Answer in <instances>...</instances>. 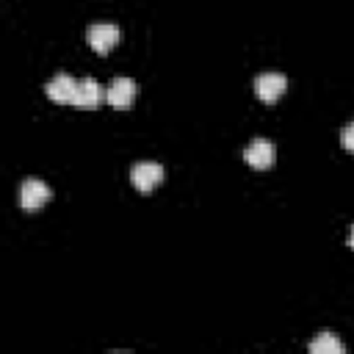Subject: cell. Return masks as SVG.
Instances as JSON below:
<instances>
[{
  "label": "cell",
  "instance_id": "6da1fadb",
  "mask_svg": "<svg viewBox=\"0 0 354 354\" xmlns=\"http://www.w3.org/2000/svg\"><path fill=\"white\" fill-rule=\"evenodd\" d=\"M50 185L44 183V180H39V177H28V180H22V185H19V191H17V199H19V207H25V210H36V207H41L47 199H50Z\"/></svg>",
  "mask_w": 354,
  "mask_h": 354
},
{
  "label": "cell",
  "instance_id": "7a4b0ae2",
  "mask_svg": "<svg viewBox=\"0 0 354 354\" xmlns=\"http://www.w3.org/2000/svg\"><path fill=\"white\" fill-rule=\"evenodd\" d=\"M86 36H88L91 50H97V53H108V50H113V44L119 41L122 30H119L116 22H94V25L88 28Z\"/></svg>",
  "mask_w": 354,
  "mask_h": 354
},
{
  "label": "cell",
  "instance_id": "3957f363",
  "mask_svg": "<svg viewBox=\"0 0 354 354\" xmlns=\"http://www.w3.org/2000/svg\"><path fill=\"white\" fill-rule=\"evenodd\" d=\"M130 180L138 191H152L160 180H163V166L155 163V160H138L133 169H130Z\"/></svg>",
  "mask_w": 354,
  "mask_h": 354
},
{
  "label": "cell",
  "instance_id": "277c9868",
  "mask_svg": "<svg viewBox=\"0 0 354 354\" xmlns=\"http://www.w3.org/2000/svg\"><path fill=\"white\" fill-rule=\"evenodd\" d=\"M285 88H288V80H285V75H279V72H260V75L254 77V94H257L263 102L279 100Z\"/></svg>",
  "mask_w": 354,
  "mask_h": 354
},
{
  "label": "cell",
  "instance_id": "5b68a950",
  "mask_svg": "<svg viewBox=\"0 0 354 354\" xmlns=\"http://www.w3.org/2000/svg\"><path fill=\"white\" fill-rule=\"evenodd\" d=\"M243 158L252 169H268L277 158V149H274V141L268 138H252L249 147L243 149Z\"/></svg>",
  "mask_w": 354,
  "mask_h": 354
},
{
  "label": "cell",
  "instance_id": "8992f818",
  "mask_svg": "<svg viewBox=\"0 0 354 354\" xmlns=\"http://www.w3.org/2000/svg\"><path fill=\"white\" fill-rule=\"evenodd\" d=\"M136 91H138V86H136L133 77H113L111 86H108V91H105V100L113 108H127L136 100Z\"/></svg>",
  "mask_w": 354,
  "mask_h": 354
},
{
  "label": "cell",
  "instance_id": "52a82bcc",
  "mask_svg": "<svg viewBox=\"0 0 354 354\" xmlns=\"http://www.w3.org/2000/svg\"><path fill=\"white\" fill-rule=\"evenodd\" d=\"M102 97H105V91H102V86L94 77H80L77 80V88H75V97H72V105H77V108H94V105L102 102Z\"/></svg>",
  "mask_w": 354,
  "mask_h": 354
},
{
  "label": "cell",
  "instance_id": "ba28073f",
  "mask_svg": "<svg viewBox=\"0 0 354 354\" xmlns=\"http://www.w3.org/2000/svg\"><path fill=\"white\" fill-rule=\"evenodd\" d=\"M75 88H77V80H75L72 75H66V72H58V75L50 77V83L44 86V91H47V97H50L53 102H72Z\"/></svg>",
  "mask_w": 354,
  "mask_h": 354
},
{
  "label": "cell",
  "instance_id": "9c48e42d",
  "mask_svg": "<svg viewBox=\"0 0 354 354\" xmlns=\"http://www.w3.org/2000/svg\"><path fill=\"white\" fill-rule=\"evenodd\" d=\"M310 351L313 354H343V343H340L337 335L324 329V332L315 335V340H310Z\"/></svg>",
  "mask_w": 354,
  "mask_h": 354
},
{
  "label": "cell",
  "instance_id": "30bf717a",
  "mask_svg": "<svg viewBox=\"0 0 354 354\" xmlns=\"http://www.w3.org/2000/svg\"><path fill=\"white\" fill-rule=\"evenodd\" d=\"M340 144H343L348 152H354V122H348V124L340 130Z\"/></svg>",
  "mask_w": 354,
  "mask_h": 354
},
{
  "label": "cell",
  "instance_id": "8fae6325",
  "mask_svg": "<svg viewBox=\"0 0 354 354\" xmlns=\"http://www.w3.org/2000/svg\"><path fill=\"white\" fill-rule=\"evenodd\" d=\"M348 246H351V249H354V227H351V230H348Z\"/></svg>",
  "mask_w": 354,
  "mask_h": 354
}]
</instances>
